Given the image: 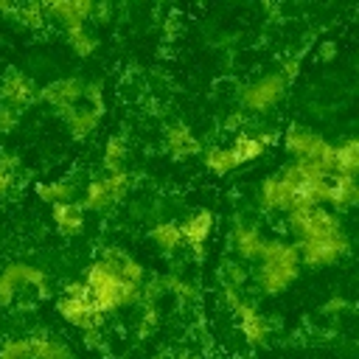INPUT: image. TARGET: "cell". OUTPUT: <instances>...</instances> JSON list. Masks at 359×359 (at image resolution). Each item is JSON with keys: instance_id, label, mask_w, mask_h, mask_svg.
Masks as SVG:
<instances>
[{"instance_id": "obj_4", "label": "cell", "mask_w": 359, "mask_h": 359, "mask_svg": "<svg viewBox=\"0 0 359 359\" xmlns=\"http://www.w3.org/2000/svg\"><path fill=\"white\" fill-rule=\"evenodd\" d=\"M294 247H297L300 264H306V266H328V264L339 261V258L351 250V241H348L345 230H337V233L323 236V238L297 241Z\"/></svg>"}, {"instance_id": "obj_37", "label": "cell", "mask_w": 359, "mask_h": 359, "mask_svg": "<svg viewBox=\"0 0 359 359\" xmlns=\"http://www.w3.org/2000/svg\"><path fill=\"white\" fill-rule=\"evenodd\" d=\"M14 297H17V286H14V280L0 269V306H11Z\"/></svg>"}, {"instance_id": "obj_27", "label": "cell", "mask_w": 359, "mask_h": 359, "mask_svg": "<svg viewBox=\"0 0 359 359\" xmlns=\"http://www.w3.org/2000/svg\"><path fill=\"white\" fill-rule=\"evenodd\" d=\"M109 205H112V196H109V188H107L104 177H101V180H93V182L84 188L81 210H84V208H87V210H104V208H109Z\"/></svg>"}, {"instance_id": "obj_33", "label": "cell", "mask_w": 359, "mask_h": 359, "mask_svg": "<svg viewBox=\"0 0 359 359\" xmlns=\"http://www.w3.org/2000/svg\"><path fill=\"white\" fill-rule=\"evenodd\" d=\"M0 359H31L28 339H6L0 348Z\"/></svg>"}, {"instance_id": "obj_38", "label": "cell", "mask_w": 359, "mask_h": 359, "mask_svg": "<svg viewBox=\"0 0 359 359\" xmlns=\"http://www.w3.org/2000/svg\"><path fill=\"white\" fill-rule=\"evenodd\" d=\"M14 121H17V112H14V109H8L6 104H0V135H3V132H8V129L14 126Z\"/></svg>"}, {"instance_id": "obj_15", "label": "cell", "mask_w": 359, "mask_h": 359, "mask_svg": "<svg viewBox=\"0 0 359 359\" xmlns=\"http://www.w3.org/2000/svg\"><path fill=\"white\" fill-rule=\"evenodd\" d=\"M356 199H359L356 177L331 174V177L325 180V202H331L337 210H348V208H353Z\"/></svg>"}, {"instance_id": "obj_5", "label": "cell", "mask_w": 359, "mask_h": 359, "mask_svg": "<svg viewBox=\"0 0 359 359\" xmlns=\"http://www.w3.org/2000/svg\"><path fill=\"white\" fill-rule=\"evenodd\" d=\"M289 227L294 230V236L300 241H306V238H323V236H331V233L342 230L339 222H337V216L328 213L323 205L289 210Z\"/></svg>"}, {"instance_id": "obj_36", "label": "cell", "mask_w": 359, "mask_h": 359, "mask_svg": "<svg viewBox=\"0 0 359 359\" xmlns=\"http://www.w3.org/2000/svg\"><path fill=\"white\" fill-rule=\"evenodd\" d=\"M81 98H87V101H90V109H95L98 115L104 112V98H101V84H98V81L84 84V95H81Z\"/></svg>"}, {"instance_id": "obj_7", "label": "cell", "mask_w": 359, "mask_h": 359, "mask_svg": "<svg viewBox=\"0 0 359 359\" xmlns=\"http://www.w3.org/2000/svg\"><path fill=\"white\" fill-rule=\"evenodd\" d=\"M56 311L62 314L65 323L81 328V331H90V328H98L104 323V314L93 306L90 297H59L56 300Z\"/></svg>"}, {"instance_id": "obj_11", "label": "cell", "mask_w": 359, "mask_h": 359, "mask_svg": "<svg viewBox=\"0 0 359 359\" xmlns=\"http://www.w3.org/2000/svg\"><path fill=\"white\" fill-rule=\"evenodd\" d=\"M233 311H236V320H238V328H241L244 339H247L250 345H264L266 337H269V323L258 314V309H255L247 297H241V300L233 306Z\"/></svg>"}, {"instance_id": "obj_16", "label": "cell", "mask_w": 359, "mask_h": 359, "mask_svg": "<svg viewBox=\"0 0 359 359\" xmlns=\"http://www.w3.org/2000/svg\"><path fill=\"white\" fill-rule=\"evenodd\" d=\"M165 149L174 160H185V157H194V154L202 151L199 140L194 137V132L185 123H171L165 129Z\"/></svg>"}, {"instance_id": "obj_46", "label": "cell", "mask_w": 359, "mask_h": 359, "mask_svg": "<svg viewBox=\"0 0 359 359\" xmlns=\"http://www.w3.org/2000/svg\"><path fill=\"white\" fill-rule=\"evenodd\" d=\"M11 182H14V174H11V171H6V168H0V196L11 188Z\"/></svg>"}, {"instance_id": "obj_32", "label": "cell", "mask_w": 359, "mask_h": 359, "mask_svg": "<svg viewBox=\"0 0 359 359\" xmlns=\"http://www.w3.org/2000/svg\"><path fill=\"white\" fill-rule=\"evenodd\" d=\"M222 280H224V286L241 289V283L247 280V269H241V264H236V261H227L222 266Z\"/></svg>"}, {"instance_id": "obj_42", "label": "cell", "mask_w": 359, "mask_h": 359, "mask_svg": "<svg viewBox=\"0 0 359 359\" xmlns=\"http://www.w3.org/2000/svg\"><path fill=\"white\" fill-rule=\"evenodd\" d=\"M297 73H300V62H297V59H289V62L283 65V73H280V79L289 84V81H292Z\"/></svg>"}, {"instance_id": "obj_25", "label": "cell", "mask_w": 359, "mask_h": 359, "mask_svg": "<svg viewBox=\"0 0 359 359\" xmlns=\"http://www.w3.org/2000/svg\"><path fill=\"white\" fill-rule=\"evenodd\" d=\"M36 196L39 199H45V202H50V205H62V202H73V196H76V188L70 185V182H65V180H53V182H39L36 188Z\"/></svg>"}, {"instance_id": "obj_26", "label": "cell", "mask_w": 359, "mask_h": 359, "mask_svg": "<svg viewBox=\"0 0 359 359\" xmlns=\"http://www.w3.org/2000/svg\"><path fill=\"white\" fill-rule=\"evenodd\" d=\"M149 238H151L157 247H163L165 252H174V250L182 244V236H180V224H177V222H160V224H154V227L149 230Z\"/></svg>"}, {"instance_id": "obj_8", "label": "cell", "mask_w": 359, "mask_h": 359, "mask_svg": "<svg viewBox=\"0 0 359 359\" xmlns=\"http://www.w3.org/2000/svg\"><path fill=\"white\" fill-rule=\"evenodd\" d=\"M210 233H213V213H210V210H196V213H191V216L180 224L182 244H188L196 258L205 255V244H208Z\"/></svg>"}, {"instance_id": "obj_31", "label": "cell", "mask_w": 359, "mask_h": 359, "mask_svg": "<svg viewBox=\"0 0 359 359\" xmlns=\"http://www.w3.org/2000/svg\"><path fill=\"white\" fill-rule=\"evenodd\" d=\"M104 182H107V188H109V196H112V205L115 202H121L123 196H126V191H129V174L121 168V171H112V174H107L104 177Z\"/></svg>"}, {"instance_id": "obj_44", "label": "cell", "mask_w": 359, "mask_h": 359, "mask_svg": "<svg viewBox=\"0 0 359 359\" xmlns=\"http://www.w3.org/2000/svg\"><path fill=\"white\" fill-rule=\"evenodd\" d=\"M255 137H258V143L266 149V146H272V143L278 140V132H272V129H264V132H258Z\"/></svg>"}, {"instance_id": "obj_19", "label": "cell", "mask_w": 359, "mask_h": 359, "mask_svg": "<svg viewBox=\"0 0 359 359\" xmlns=\"http://www.w3.org/2000/svg\"><path fill=\"white\" fill-rule=\"evenodd\" d=\"M59 115L67 121V126H70V132H73L76 140L93 135L95 126H98V118H101V115H98L95 109H90V107H84V109H79V107H65V109H59Z\"/></svg>"}, {"instance_id": "obj_43", "label": "cell", "mask_w": 359, "mask_h": 359, "mask_svg": "<svg viewBox=\"0 0 359 359\" xmlns=\"http://www.w3.org/2000/svg\"><path fill=\"white\" fill-rule=\"evenodd\" d=\"M241 123H244V115H241V112H233V115H230V118L224 121V129H227V132H236V135H238V126H241Z\"/></svg>"}, {"instance_id": "obj_13", "label": "cell", "mask_w": 359, "mask_h": 359, "mask_svg": "<svg viewBox=\"0 0 359 359\" xmlns=\"http://www.w3.org/2000/svg\"><path fill=\"white\" fill-rule=\"evenodd\" d=\"M98 261H101L104 266H109V269H112L121 280H126V283L143 286V280H146V269H143V264L135 261L129 252H123V250H118V247H109Z\"/></svg>"}, {"instance_id": "obj_48", "label": "cell", "mask_w": 359, "mask_h": 359, "mask_svg": "<svg viewBox=\"0 0 359 359\" xmlns=\"http://www.w3.org/2000/svg\"><path fill=\"white\" fill-rule=\"evenodd\" d=\"M182 359H194V356H182Z\"/></svg>"}, {"instance_id": "obj_40", "label": "cell", "mask_w": 359, "mask_h": 359, "mask_svg": "<svg viewBox=\"0 0 359 359\" xmlns=\"http://www.w3.org/2000/svg\"><path fill=\"white\" fill-rule=\"evenodd\" d=\"M154 325H157V314H154L151 306H146V314H143V320H140V337H146Z\"/></svg>"}, {"instance_id": "obj_10", "label": "cell", "mask_w": 359, "mask_h": 359, "mask_svg": "<svg viewBox=\"0 0 359 359\" xmlns=\"http://www.w3.org/2000/svg\"><path fill=\"white\" fill-rule=\"evenodd\" d=\"M0 98L8 109H25L34 98H36V87L28 76L22 73H6L3 81H0Z\"/></svg>"}, {"instance_id": "obj_6", "label": "cell", "mask_w": 359, "mask_h": 359, "mask_svg": "<svg viewBox=\"0 0 359 359\" xmlns=\"http://www.w3.org/2000/svg\"><path fill=\"white\" fill-rule=\"evenodd\" d=\"M283 93H286V81L280 79V73H269L241 90V104L250 112H266L269 107H275L283 98Z\"/></svg>"}, {"instance_id": "obj_41", "label": "cell", "mask_w": 359, "mask_h": 359, "mask_svg": "<svg viewBox=\"0 0 359 359\" xmlns=\"http://www.w3.org/2000/svg\"><path fill=\"white\" fill-rule=\"evenodd\" d=\"M345 309H348V300H345V297H331V300L323 306L325 314H339V311H345Z\"/></svg>"}, {"instance_id": "obj_24", "label": "cell", "mask_w": 359, "mask_h": 359, "mask_svg": "<svg viewBox=\"0 0 359 359\" xmlns=\"http://www.w3.org/2000/svg\"><path fill=\"white\" fill-rule=\"evenodd\" d=\"M202 160H205L208 171H213V174H219V177H224V174H230V171L236 168V157H233V151L224 149V146H210V149H205V151H202Z\"/></svg>"}, {"instance_id": "obj_1", "label": "cell", "mask_w": 359, "mask_h": 359, "mask_svg": "<svg viewBox=\"0 0 359 359\" xmlns=\"http://www.w3.org/2000/svg\"><path fill=\"white\" fill-rule=\"evenodd\" d=\"M87 289H90V300L93 306L101 311V314H109V311H118L123 306H132L140 300V286L135 283H126L121 280L109 266H104L101 261L90 264L84 269V280H81Z\"/></svg>"}, {"instance_id": "obj_34", "label": "cell", "mask_w": 359, "mask_h": 359, "mask_svg": "<svg viewBox=\"0 0 359 359\" xmlns=\"http://www.w3.org/2000/svg\"><path fill=\"white\" fill-rule=\"evenodd\" d=\"M163 286L171 289V292H174L177 297H182V300H194V286H191L188 280L177 278V275H165V278H163Z\"/></svg>"}, {"instance_id": "obj_14", "label": "cell", "mask_w": 359, "mask_h": 359, "mask_svg": "<svg viewBox=\"0 0 359 359\" xmlns=\"http://www.w3.org/2000/svg\"><path fill=\"white\" fill-rule=\"evenodd\" d=\"M93 8L95 3L90 0H62V3H45V14L56 17L65 31L67 28H84L87 17H93Z\"/></svg>"}, {"instance_id": "obj_29", "label": "cell", "mask_w": 359, "mask_h": 359, "mask_svg": "<svg viewBox=\"0 0 359 359\" xmlns=\"http://www.w3.org/2000/svg\"><path fill=\"white\" fill-rule=\"evenodd\" d=\"M22 25H28V28H42L45 25V6L42 3H28V6H14V11H11Z\"/></svg>"}, {"instance_id": "obj_35", "label": "cell", "mask_w": 359, "mask_h": 359, "mask_svg": "<svg viewBox=\"0 0 359 359\" xmlns=\"http://www.w3.org/2000/svg\"><path fill=\"white\" fill-rule=\"evenodd\" d=\"M163 292H165L163 278H149V283H146V286H140V300H146V306H151Z\"/></svg>"}, {"instance_id": "obj_12", "label": "cell", "mask_w": 359, "mask_h": 359, "mask_svg": "<svg viewBox=\"0 0 359 359\" xmlns=\"http://www.w3.org/2000/svg\"><path fill=\"white\" fill-rule=\"evenodd\" d=\"M81 95H84V81H81V79H56V81H50L48 87L36 90V98L48 101V104L56 107V109L76 107Z\"/></svg>"}, {"instance_id": "obj_17", "label": "cell", "mask_w": 359, "mask_h": 359, "mask_svg": "<svg viewBox=\"0 0 359 359\" xmlns=\"http://www.w3.org/2000/svg\"><path fill=\"white\" fill-rule=\"evenodd\" d=\"M264 241L266 238L255 227H250V224H236L233 227V244H236L238 258H244V261H261Z\"/></svg>"}, {"instance_id": "obj_9", "label": "cell", "mask_w": 359, "mask_h": 359, "mask_svg": "<svg viewBox=\"0 0 359 359\" xmlns=\"http://www.w3.org/2000/svg\"><path fill=\"white\" fill-rule=\"evenodd\" d=\"M294 185L297 182H289L286 177L275 174V177H266L258 188V202L264 210H292V194H294Z\"/></svg>"}, {"instance_id": "obj_28", "label": "cell", "mask_w": 359, "mask_h": 359, "mask_svg": "<svg viewBox=\"0 0 359 359\" xmlns=\"http://www.w3.org/2000/svg\"><path fill=\"white\" fill-rule=\"evenodd\" d=\"M123 157H126V143H123V137H118V135L107 137V143H104V168H107V174L121 171Z\"/></svg>"}, {"instance_id": "obj_45", "label": "cell", "mask_w": 359, "mask_h": 359, "mask_svg": "<svg viewBox=\"0 0 359 359\" xmlns=\"http://www.w3.org/2000/svg\"><path fill=\"white\" fill-rule=\"evenodd\" d=\"M84 345H87V348H98V345H101V334H98V328L84 331Z\"/></svg>"}, {"instance_id": "obj_3", "label": "cell", "mask_w": 359, "mask_h": 359, "mask_svg": "<svg viewBox=\"0 0 359 359\" xmlns=\"http://www.w3.org/2000/svg\"><path fill=\"white\" fill-rule=\"evenodd\" d=\"M283 149L289 154H294L297 160H314L328 174H334V146L325 137H320L317 132H311L306 126H289L283 132Z\"/></svg>"}, {"instance_id": "obj_23", "label": "cell", "mask_w": 359, "mask_h": 359, "mask_svg": "<svg viewBox=\"0 0 359 359\" xmlns=\"http://www.w3.org/2000/svg\"><path fill=\"white\" fill-rule=\"evenodd\" d=\"M28 353L31 359H73L70 348L50 337H28Z\"/></svg>"}, {"instance_id": "obj_30", "label": "cell", "mask_w": 359, "mask_h": 359, "mask_svg": "<svg viewBox=\"0 0 359 359\" xmlns=\"http://www.w3.org/2000/svg\"><path fill=\"white\" fill-rule=\"evenodd\" d=\"M67 42L79 56H90L95 50V36L87 28H67Z\"/></svg>"}, {"instance_id": "obj_2", "label": "cell", "mask_w": 359, "mask_h": 359, "mask_svg": "<svg viewBox=\"0 0 359 359\" xmlns=\"http://www.w3.org/2000/svg\"><path fill=\"white\" fill-rule=\"evenodd\" d=\"M300 275V255L294 244L269 238L264 241L261 250V269H258V283L266 294H280L289 283H294Z\"/></svg>"}, {"instance_id": "obj_47", "label": "cell", "mask_w": 359, "mask_h": 359, "mask_svg": "<svg viewBox=\"0 0 359 359\" xmlns=\"http://www.w3.org/2000/svg\"><path fill=\"white\" fill-rule=\"evenodd\" d=\"M334 53H337V45H334V42H323V45H320V59L328 62V59H334Z\"/></svg>"}, {"instance_id": "obj_18", "label": "cell", "mask_w": 359, "mask_h": 359, "mask_svg": "<svg viewBox=\"0 0 359 359\" xmlns=\"http://www.w3.org/2000/svg\"><path fill=\"white\" fill-rule=\"evenodd\" d=\"M3 272L14 280V286L20 289V286H34L36 289V294H48V278H45V269H39V266H34V264H8V266H3Z\"/></svg>"}, {"instance_id": "obj_21", "label": "cell", "mask_w": 359, "mask_h": 359, "mask_svg": "<svg viewBox=\"0 0 359 359\" xmlns=\"http://www.w3.org/2000/svg\"><path fill=\"white\" fill-rule=\"evenodd\" d=\"M227 149L233 151V157H236V165L252 163V160H258V157L264 154V146H261V143H258V137H255L252 132H247V129H241V132L233 137V143H230Z\"/></svg>"}, {"instance_id": "obj_22", "label": "cell", "mask_w": 359, "mask_h": 359, "mask_svg": "<svg viewBox=\"0 0 359 359\" xmlns=\"http://www.w3.org/2000/svg\"><path fill=\"white\" fill-rule=\"evenodd\" d=\"M356 168H359V143L351 137V140L334 146V174L356 177Z\"/></svg>"}, {"instance_id": "obj_20", "label": "cell", "mask_w": 359, "mask_h": 359, "mask_svg": "<svg viewBox=\"0 0 359 359\" xmlns=\"http://www.w3.org/2000/svg\"><path fill=\"white\" fill-rule=\"evenodd\" d=\"M53 222L62 236H79L84 230V210L79 202H62L53 205Z\"/></svg>"}, {"instance_id": "obj_39", "label": "cell", "mask_w": 359, "mask_h": 359, "mask_svg": "<svg viewBox=\"0 0 359 359\" xmlns=\"http://www.w3.org/2000/svg\"><path fill=\"white\" fill-rule=\"evenodd\" d=\"M65 297H90V289L81 280H73L65 286Z\"/></svg>"}]
</instances>
